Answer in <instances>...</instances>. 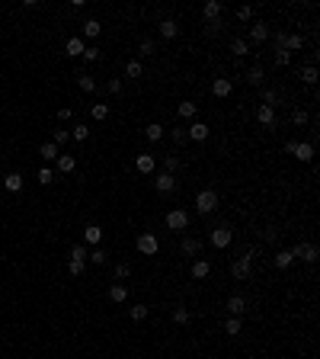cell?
Wrapping results in <instances>:
<instances>
[{"mask_svg":"<svg viewBox=\"0 0 320 359\" xmlns=\"http://www.w3.org/2000/svg\"><path fill=\"white\" fill-rule=\"evenodd\" d=\"M247 84H250V87H259V84H263V68H259V64L247 71Z\"/></svg>","mask_w":320,"mask_h":359,"instance_id":"f546056e","label":"cell"},{"mask_svg":"<svg viewBox=\"0 0 320 359\" xmlns=\"http://www.w3.org/2000/svg\"><path fill=\"white\" fill-rule=\"evenodd\" d=\"M301 80H304L307 87H314V84H317V68H314V64H307V68L301 71Z\"/></svg>","mask_w":320,"mask_h":359,"instance_id":"d6a6232c","label":"cell"},{"mask_svg":"<svg viewBox=\"0 0 320 359\" xmlns=\"http://www.w3.org/2000/svg\"><path fill=\"white\" fill-rule=\"evenodd\" d=\"M163 167H167V170H163V173H176V167H179V161H176L173 154H167V157H163Z\"/></svg>","mask_w":320,"mask_h":359,"instance_id":"7dc6e473","label":"cell"},{"mask_svg":"<svg viewBox=\"0 0 320 359\" xmlns=\"http://www.w3.org/2000/svg\"><path fill=\"white\" fill-rule=\"evenodd\" d=\"M291 263H295V257H291V250H279V253H275V266H279V269H288Z\"/></svg>","mask_w":320,"mask_h":359,"instance_id":"cb8c5ba5","label":"cell"},{"mask_svg":"<svg viewBox=\"0 0 320 359\" xmlns=\"http://www.w3.org/2000/svg\"><path fill=\"white\" fill-rule=\"evenodd\" d=\"M138 55H141V58H147V55H154V42H151V38H144V42L138 45Z\"/></svg>","mask_w":320,"mask_h":359,"instance_id":"c3c4849f","label":"cell"},{"mask_svg":"<svg viewBox=\"0 0 320 359\" xmlns=\"http://www.w3.org/2000/svg\"><path fill=\"white\" fill-rule=\"evenodd\" d=\"M291 154H295L298 161L311 164L314 161V141H295V145H291Z\"/></svg>","mask_w":320,"mask_h":359,"instance_id":"8992f818","label":"cell"},{"mask_svg":"<svg viewBox=\"0 0 320 359\" xmlns=\"http://www.w3.org/2000/svg\"><path fill=\"white\" fill-rule=\"evenodd\" d=\"M84 241L93 244V247H99V241H103V228H99V225H87V228H84Z\"/></svg>","mask_w":320,"mask_h":359,"instance_id":"5bb4252c","label":"cell"},{"mask_svg":"<svg viewBox=\"0 0 320 359\" xmlns=\"http://www.w3.org/2000/svg\"><path fill=\"white\" fill-rule=\"evenodd\" d=\"M0 173H3V164H0Z\"/></svg>","mask_w":320,"mask_h":359,"instance_id":"6f0895ef","label":"cell"},{"mask_svg":"<svg viewBox=\"0 0 320 359\" xmlns=\"http://www.w3.org/2000/svg\"><path fill=\"white\" fill-rule=\"evenodd\" d=\"M186 138H192V141H205V138H208V125L205 122H192L189 129H186Z\"/></svg>","mask_w":320,"mask_h":359,"instance_id":"8fae6325","label":"cell"},{"mask_svg":"<svg viewBox=\"0 0 320 359\" xmlns=\"http://www.w3.org/2000/svg\"><path fill=\"white\" fill-rule=\"evenodd\" d=\"M154 186H157V192H173L176 180H173V173H157L154 176Z\"/></svg>","mask_w":320,"mask_h":359,"instance_id":"9c48e42d","label":"cell"},{"mask_svg":"<svg viewBox=\"0 0 320 359\" xmlns=\"http://www.w3.org/2000/svg\"><path fill=\"white\" fill-rule=\"evenodd\" d=\"M125 74H128V77H141V74H144V64H141V61H128V64H125Z\"/></svg>","mask_w":320,"mask_h":359,"instance_id":"f35d334b","label":"cell"},{"mask_svg":"<svg viewBox=\"0 0 320 359\" xmlns=\"http://www.w3.org/2000/svg\"><path fill=\"white\" fill-rule=\"evenodd\" d=\"M186 225H189V215H186L183 208H173V212H167V228H170V231H186Z\"/></svg>","mask_w":320,"mask_h":359,"instance_id":"5b68a950","label":"cell"},{"mask_svg":"<svg viewBox=\"0 0 320 359\" xmlns=\"http://www.w3.org/2000/svg\"><path fill=\"white\" fill-rule=\"evenodd\" d=\"M74 170H77L74 154H58V173H74Z\"/></svg>","mask_w":320,"mask_h":359,"instance_id":"7c38bea8","label":"cell"},{"mask_svg":"<svg viewBox=\"0 0 320 359\" xmlns=\"http://www.w3.org/2000/svg\"><path fill=\"white\" fill-rule=\"evenodd\" d=\"M99 55H103V52H99V48H96V45H90V48H84V58H87V61H99Z\"/></svg>","mask_w":320,"mask_h":359,"instance_id":"816d5d0a","label":"cell"},{"mask_svg":"<svg viewBox=\"0 0 320 359\" xmlns=\"http://www.w3.org/2000/svg\"><path fill=\"white\" fill-rule=\"evenodd\" d=\"M87 260H93V263H96V266H103V263H106L109 257H106V250H99V247H93V250L87 253Z\"/></svg>","mask_w":320,"mask_h":359,"instance_id":"e575fe53","label":"cell"},{"mask_svg":"<svg viewBox=\"0 0 320 359\" xmlns=\"http://www.w3.org/2000/svg\"><path fill=\"white\" fill-rule=\"evenodd\" d=\"M99 32H103V26H99V19H87V23H84V36H87V38H96Z\"/></svg>","mask_w":320,"mask_h":359,"instance_id":"4316f807","label":"cell"},{"mask_svg":"<svg viewBox=\"0 0 320 359\" xmlns=\"http://www.w3.org/2000/svg\"><path fill=\"white\" fill-rule=\"evenodd\" d=\"M71 135H74V141H87V138H90V125L77 122L74 129H71Z\"/></svg>","mask_w":320,"mask_h":359,"instance_id":"83f0119b","label":"cell"},{"mask_svg":"<svg viewBox=\"0 0 320 359\" xmlns=\"http://www.w3.org/2000/svg\"><path fill=\"white\" fill-rule=\"evenodd\" d=\"M90 115L96 119V122H103V119L109 115V106H106V103H93V106H90Z\"/></svg>","mask_w":320,"mask_h":359,"instance_id":"f1b7e54d","label":"cell"},{"mask_svg":"<svg viewBox=\"0 0 320 359\" xmlns=\"http://www.w3.org/2000/svg\"><path fill=\"white\" fill-rule=\"evenodd\" d=\"M224 334H240V318H228V321H224Z\"/></svg>","mask_w":320,"mask_h":359,"instance_id":"7bdbcfd3","label":"cell"},{"mask_svg":"<svg viewBox=\"0 0 320 359\" xmlns=\"http://www.w3.org/2000/svg\"><path fill=\"white\" fill-rule=\"evenodd\" d=\"M301 45H304V38H301V36H285V42H282V48H285V52H298V48H301Z\"/></svg>","mask_w":320,"mask_h":359,"instance_id":"d4e9b609","label":"cell"},{"mask_svg":"<svg viewBox=\"0 0 320 359\" xmlns=\"http://www.w3.org/2000/svg\"><path fill=\"white\" fill-rule=\"evenodd\" d=\"M231 90H234V84H231L228 77H218V80L212 84V93H214L218 99H228V96H231Z\"/></svg>","mask_w":320,"mask_h":359,"instance_id":"ba28073f","label":"cell"},{"mask_svg":"<svg viewBox=\"0 0 320 359\" xmlns=\"http://www.w3.org/2000/svg\"><path fill=\"white\" fill-rule=\"evenodd\" d=\"M3 186H7L10 192H19V189H23V176H19V173H7V176H3Z\"/></svg>","mask_w":320,"mask_h":359,"instance_id":"44dd1931","label":"cell"},{"mask_svg":"<svg viewBox=\"0 0 320 359\" xmlns=\"http://www.w3.org/2000/svg\"><path fill=\"white\" fill-rule=\"evenodd\" d=\"M179 250H183L186 257H196V253L202 250V244H198L196 237H183V244H179Z\"/></svg>","mask_w":320,"mask_h":359,"instance_id":"d6986e66","label":"cell"},{"mask_svg":"<svg viewBox=\"0 0 320 359\" xmlns=\"http://www.w3.org/2000/svg\"><path fill=\"white\" fill-rule=\"evenodd\" d=\"M250 269H253V250H247L244 257H237V260L231 263V276H234V279H247Z\"/></svg>","mask_w":320,"mask_h":359,"instance_id":"7a4b0ae2","label":"cell"},{"mask_svg":"<svg viewBox=\"0 0 320 359\" xmlns=\"http://www.w3.org/2000/svg\"><path fill=\"white\" fill-rule=\"evenodd\" d=\"M68 141H71V132H68V129H54L52 145H68Z\"/></svg>","mask_w":320,"mask_h":359,"instance_id":"d590c367","label":"cell"},{"mask_svg":"<svg viewBox=\"0 0 320 359\" xmlns=\"http://www.w3.org/2000/svg\"><path fill=\"white\" fill-rule=\"evenodd\" d=\"M160 36H163V38H176V36H179V26H176L173 19H163V23H160Z\"/></svg>","mask_w":320,"mask_h":359,"instance_id":"7402d4cb","label":"cell"},{"mask_svg":"<svg viewBox=\"0 0 320 359\" xmlns=\"http://www.w3.org/2000/svg\"><path fill=\"white\" fill-rule=\"evenodd\" d=\"M36 180H38V183H42V186L54 183V170H52V167H42V170H38V176H36Z\"/></svg>","mask_w":320,"mask_h":359,"instance_id":"74e56055","label":"cell"},{"mask_svg":"<svg viewBox=\"0 0 320 359\" xmlns=\"http://www.w3.org/2000/svg\"><path fill=\"white\" fill-rule=\"evenodd\" d=\"M71 260H84L87 263V247L84 244H74V247H71Z\"/></svg>","mask_w":320,"mask_h":359,"instance_id":"ee69618b","label":"cell"},{"mask_svg":"<svg viewBox=\"0 0 320 359\" xmlns=\"http://www.w3.org/2000/svg\"><path fill=\"white\" fill-rule=\"evenodd\" d=\"M231 52H234L237 58H244V55L250 52V42H247V38H234V42H231Z\"/></svg>","mask_w":320,"mask_h":359,"instance_id":"484cf974","label":"cell"},{"mask_svg":"<svg viewBox=\"0 0 320 359\" xmlns=\"http://www.w3.org/2000/svg\"><path fill=\"white\" fill-rule=\"evenodd\" d=\"M160 138H163V125L151 122V125H147V141H160Z\"/></svg>","mask_w":320,"mask_h":359,"instance_id":"836d02e7","label":"cell"},{"mask_svg":"<svg viewBox=\"0 0 320 359\" xmlns=\"http://www.w3.org/2000/svg\"><path fill=\"white\" fill-rule=\"evenodd\" d=\"M202 13H205V19H208V23H214V19L221 16V3H218V0H208Z\"/></svg>","mask_w":320,"mask_h":359,"instance_id":"ffe728a7","label":"cell"},{"mask_svg":"<svg viewBox=\"0 0 320 359\" xmlns=\"http://www.w3.org/2000/svg\"><path fill=\"white\" fill-rule=\"evenodd\" d=\"M307 119H311V115H307L304 109H295V113H291V122L295 125H307Z\"/></svg>","mask_w":320,"mask_h":359,"instance_id":"f6af8a7d","label":"cell"},{"mask_svg":"<svg viewBox=\"0 0 320 359\" xmlns=\"http://www.w3.org/2000/svg\"><path fill=\"white\" fill-rule=\"evenodd\" d=\"M196 113H198V106L192 103V99H183V103H179V115H183V119H192Z\"/></svg>","mask_w":320,"mask_h":359,"instance_id":"4dcf8cb0","label":"cell"},{"mask_svg":"<svg viewBox=\"0 0 320 359\" xmlns=\"http://www.w3.org/2000/svg\"><path fill=\"white\" fill-rule=\"evenodd\" d=\"M173 321H176V324H189V311H186L183 305H176V308H173Z\"/></svg>","mask_w":320,"mask_h":359,"instance_id":"60d3db41","label":"cell"},{"mask_svg":"<svg viewBox=\"0 0 320 359\" xmlns=\"http://www.w3.org/2000/svg\"><path fill=\"white\" fill-rule=\"evenodd\" d=\"M128 276H131L128 263H115V279H128Z\"/></svg>","mask_w":320,"mask_h":359,"instance_id":"bcb514c9","label":"cell"},{"mask_svg":"<svg viewBox=\"0 0 320 359\" xmlns=\"http://www.w3.org/2000/svg\"><path fill=\"white\" fill-rule=\"evenodd\" d=\"M109 298H112L115 305H122L125 298H128V285H112V289H109Z\"/></svg>","mask_w":320,"mask_h":359,"instance_id":"603a6c76","label":"cell"},{"mask_svg":"<svg viewBox=\"0 0 320 359\" xmlns=\"http://www.w3.org/2000/svg\"><path fill=\"white\" fill-rule=\"evenodd\" d=\"M84 38H80V36H71L68 38V45H64V52H68L71 55V58H77V55H84Z\"/></svg>","mask_w":320,"mask_h":359,"instance_id":"2e32d148","label":"cell"},{"mask_svg":"<svg viewBox=\"0 0 320 359\" xmlns=\"http://www.w3.org/2000/svg\"><path fill=\"white\" fill-rule=\"evenodd\" d=\"M208 273H212V263H208V260H196V263H192V279H205Z\"/></svg>","mask_w":320,"mask_h":359,"instance_id":"ac0fdd59","label":"cell"},{"mask_svg":"<svg viewBox=\"0 0 320 359\" xmlns=\"http://www.w3.org/2000/svg\"><path fill=\"white\" fill-rule=\"evenodd\" d=\"M77 84H80V90H87V93L96 90V80H93L90 74H77Z\"/></svg>","mask_w":320,"mask_h":359,"instance_id":"1f68e13d","label":"cell"},{"mask_svg":"<svg viewBox=\"0 0 320 359\" xmlns=\"http://www.w3.org/2000/svg\"><path fill=\"white\" fill-rule=\"evenodd\" d=\"M173 141H179V145H183V141H186V129H173Z\"/></svg>","mask_w":320,"mask_h":359,"instance_id":"9f6ffc18","label":"cell"},{"mask_svg":"<svg viewBox=\"0 0 320 359\" xmlns=\"http://www.w3.org/2000/svg\"><path fill=\"white\" fill-rule=\"evenodd\" d=\"M131 321H144V318H147V305H131Z\"/></svg>","mask_w":320,"mask_h":359,"instance_id":"b9f144b4","label":"cell"},{"mask_svg":"<svg viewBox=\"0 0 320 359\" xmlns=\"http://www.w3.org/2000/svg\"><path fill=\"white\" fill-rule=\"evenodd\" d=\"M71 115H74V109H71V106H64V109H58V119H61V122H68Z\"/></svg>","mask_w":320,"mask_h":359,"instance_id":"db71d44e","label":"cell"},{"mask_svg":"<svg viewBox=\"0 0 320 359\" xmlns=\"http://www.w3.org/2000/svg\"><path fill=\"white\" fill-rule=\"evenodd\" d=\"M275 103H279L275 90H263V106H272V109H275Z\"/></svg>","mask_w":320,"mask_h":359,"instance_id":"681fc988","label":"cell"},{"mask_svg":"<svg viewBox=\"0 0 320 359\" xmlns=\"http://www.w3.org/2000/svg\"><path fill=\"white\" fill-rule=\"evenodd\" d=\"M122 90V80H119V77H112V80H109V93H119Z\"/></svg>","mask_w":320,"mask_h":359,"instance_id":"11a10c76","label":"cell"},{"mask_svg":"<svg viewBox=\"0 0 320 359\" xmlns=\"http://www.w3.org/2000/svg\"><path fill=\"white\" fill-rule=\"evenodd\" d=\"M42 157H45V161H58V145L45 141V145H42Z\"/></svg>","mask_w":320,"mask_h":359,"instance_id":"8d00e7d4","label":"cell"},{"mask_svg":"<svg viewBox=\"0 0 320 359\" xmlns=\"http://www.w3.org/2000/svg\"><path fill=\"white\" fill-rule=\"evenodd\" d=\"M250 38L256 42V45H263V42L269 38V26H266V23H253V26H250Z\"/></svg>","mask_w":320,"mask_h":359,"instance_id":"4fadbf2b","label":"cell"},{"mask_svg":"<svg viewBox=\"0 0 320 359\" xmlns=\"http://www.w3.org/2000/svg\"><path fill=\"white\" fill-rule=\"evenodd\" d=\"M135 167L141 170V173H154V167H157V161H154V154H138Z\"/></svg>","mask_w":320,"mask_h":359,"instance_id":"9a60e30c","label":"cell"},{"mask_svg":"<svg viewBox=\"0 0 320 359\" xmlns=\"http://www.w3.org/2000/svg\"><path fill=\"white\" fill-rule=\"evenodd\" d=\"M275 64H279V68H288V64H291V55L285 52V48H275Z\"/></svg>","mask_w":320,"mask_h":359,"instance_id":"ab89813d","label":"cell"},{"mask_svg":"<svg viewBox=\"0 0 320 359\" xmlns=\"http://www.w3.org/2000/svg\"><path fill=\"white\" fill-rule=\"evenodd\" d=\"M256 119H259L263 125H269V129H272V125H275V109H272V106H259V109H256Z\"/></svg>","mask_w":320,"mask_h":359,"instance_id":"e0dca14e","label":"cell"},{"mask_svg":"<svg viewBox=\"0 0 320 359\" xmlns=\"http://www.w3.org/2000/svg\"><path fill=\"white\" fill-rule=\"evenodd\" d=\"M231 241H234V231H231L228 225H218V228L212 231V244L218 247V250H224V247H228Z\"/></svg>","mask_w":320,"mask_h":359,"instance_id":"277c9868","label":"cell"},{"mask_svg":"<svg viewBox=\"0 0 320 359\" xmlns=\"http://www.w3.org/2000/svg\"><path fill=\"white\" fill-rule=\"evenodd\" d=\"M157 250H160V244H157V237H154V234H141V237H138V253L154 257Z\"/></svg>","mask_w":320,"mask_h":359,"instance_id":"52a82bcc","label":"cell"},{"mask_svg":"<svg viewBox=\"0 0 320 359\" xmlns=\"http://www.w3.org/2000/svg\"><path fill=\"white\" fill-rule=\"evenodd\" d=\"M237 19H240V23L253 19V7H240V10H237Z\"/></svg>","mask_w":320,"mask_h":359,"instance_id":"f5cc1de1","label":"cell"},{"mask_svg":"<svg viewBox=\"0 0 320 359\" xmlns=\"http://www.w3.org/2000/svg\"><path fill=\"white\" fill-rule=\"evenodd\" d=\"M228 311L234 314V318L247 314V298H244V295H231V298H228Z\"/></svg>","mask_w":320,"mask_h":359,"instance_id":"30bf717a","label":"cell"},{"mask_svg":"<svg viewBox=\"0 0 320 359\" xmlns=\"http://www.w3.org/2000/svg\"><path fill=\"white\" fill-rule=\"evenodd\" d=\"M291 257H295V260H304V263H314V260H317V244H311V241H298L295 250H291Z\"/></svg>","mask_w":320,"mask_h":359,"instance_id":"3957f363","label":"cell"},{"mask_svg":"<svg viewBox=\"0 0 320 359\" xmlns=\"http://www.w3.org/2000/svg\"><path fill=\"white\" fill-rule=\"evenodd\" d=\"M196 208H198L202 215H212L214 208H218V192H214V189H202V192L196 196Z\"/></svg>","mask_w":320,"mask_h":359,"instance_id":"6da1fadb","label":"cell"},{"mask_svg":"<svg viewBox=\"0 0 320 359\" xmlns=\"http://www.w3.org/2000/svg\"><path fill=\"white\" fill-rule=\"evenodd\" d=\"M84 266H87V263H84V260H71V263H68V269H71V276H84Z\"/></svg>","mask_w":320,"mask_h":359,"instance_id":"f907efd6","label":"cell"}]
</instances>
